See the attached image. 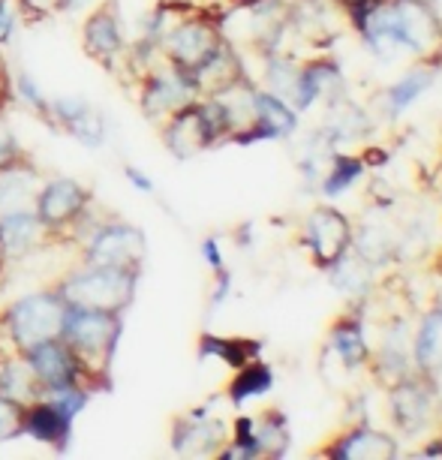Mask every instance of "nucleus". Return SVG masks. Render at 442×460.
<instances>
[{"label":"nucleus","instance_id":"nucleus-3","mask_svg":"<svg viewBox=\"0 0 442 460\" xmlns=\"http://www.w3.org/2000/svg\"><path fill=\"white\" fill-rule=\"evenodd\" d=\"M73 244L79 247V262L84 265H102V268H129V271H142L147 238L138 226L106 217L100 220L93 214V202L82 220L73 229Z\"/></svg>","mask_w":442,"mask_h":460},{"label":"nucleus","instance_id":"nucleus-6","mask_svg":"<svg viewBox=\"0 0 442 460\" xmlns=\"http://www.w3.org/2000/svg\"><path fill=\"white\" fill-rule=\"evenodd\" d=\"M91 190L75 178H42V184L33 199V211L57 241H69L75 223L91 208ZM73 244V241H69Z\"/></svg>","mask_w":442,"mask_h":460},{"label":"nucleus","instance_id":"nucleus-27","mask_svg":"<svg viewBox=\"0 0 442 460\" xmlns=\"http://www.w3.org/2000/svg\"><path fill=\"white\" fill-rule=\"evenodd\" d=\"M22 19H24V13H22L19 0H0V49L13 42Z\"/></svg>","mask_w":442,"mask_h":460},{"label":"nucleus","instance_id":"nucleus-31","mask_svg":"<svg viewBox=\"0 0 442 460\" xmlns=\"http://www.w3.org/2000/svg\"><path fill=\"white\" fill-rule=\"evenodd\" d=\"M355 172H358V166H352L349 160H340V166H337V172L332 175V181H328V190H332V193H337V190H343L346 184H352L355 181Z\"/></svg>","mask_w":442,"mask_h":460},{"label":"nucleus","instance_id":"nucleus-28","mask_svg":"<svg viewBox=\"0 0 442 460\" xmlns=\"http://www.w3.org/2000/svg\"><path fill=\"white\" fill-rule=\"evenodd\" d=\"M334 349L343 355L346 364H355V361H361L364 343H361V337L355 328H340V332L334 334Z\"/></svg>","mask_w":442,"mask_h":460},{"label":"nucleus","instance_id":"nucleus-15","mask_svg":"<svg viewBox=\"0 0 442 460\" xmlns=\"http://www.w3.org/2000/svg\"><path fill=\"white\" fill-rule=\"evenodd\" d=\"M73 421L66 412H60L46 397L24 403V437H31L40 446H49L55 451H66L73 442Z\"/></svg>","mask_w":442,"mask_h":460},{"label":"nucleus","instance_id":"nucleus-30","mask_svg":"<svg viewBox=\"0 0 442 460\" xmlns=\"http://www.w3.org/2000/svg\"><path fill=\"white\" fill-rule=\"evenodd\" d=\"M22 4V13L28 22H40V19H49V15L60 13V4L64 0H19Z\"/></svg>","mask_w":442,"mask_h":460},{"label":"nucleus","instance_id":"nucleus-5","mask_svg":"<svg viewBox=\"0 0 442 460\" xmlns=\"http://www.w3.org/2000/svg\"><path fill=\"white\" fill-rule=\"evenodd\" d=\"M138 84V106L147 120H157L163 124L169 115H175L178 109L190 106L199 100V88L193 82V75L187 69H181L175 64H169L166 58L157 66H151Z\"/></svg>","mask_w":442,"mask_h":460},{"label":"nucleus","instance_id":"nucleus-2","mask_svg":"<svg viewBox=\"0 0 442 460\" xmlns=\"http://www.w3.org/2000/svg\"><path fill=\"white\" fill-rule=\"evenodd\" d=\"M66 307L55 286L19 295L15 301L0 307V355L28 352L42 341H55L64 332Z\"/></svg>","mask_w":442,"mask_h":460},{"label":"nucleus","instance_id":"nucleus-1","mask_svg":"<svg viewBox=\"0 0 442 460\" xmlns=\"http://www.w3.org/2000/svg\"><path fill=\"white\" fill-rule=\"evenodd\" d=\"M120 334H124V314L73 307V304L66 307L60 341L75 352V358L84 367V376H88L93 392L109 385L111 358L118 352Z\"/></svg>","mask_w":442,"mask_h":460},{"label":"nucleus","instance_id":"nucleus-19","mask_svg":"<svg viewBox=\"0 0 442 460\" xmlns=\"http://www.w3.org/2000/svg\"><path fill=\"white\" fill-rule=\"evenodd\" d=\"M268 388H271V370L262 367V364H244V367H238V376L232 382L229 394L235 403H244L250 397H259L265 394Z\"/></svg>","mask_w":442,"mask_h":460},{"label":"nucleus","instance_id":"nucleus-13","mask_svg":"<svg viewBox=\"0 0 442 460\" xmlns=\"http://www.w3.org/2000/svg\"><path fill=\"white\" fill-rule=\"evenodd\" d=\"M160 127H163L160 129L163 145H166L172 157H178V160H190V157H196V154L208 151L211 145H217L211 127H208L202 109H199V100L190 102L184 109H178L175 115H169Z\"/></svg>","mask_w":442,"mask_h":460},{"label":"nucleus","instance_id":"nucleus-26","mask_svg":"<svg viewBox=\"0 0 442 460\" xmlns=\"http://www.w3.org/2000/svg\"><path fill=\"white\" fill-rule=\"evenodd\" d=\"M19 160H24V151H22L13 124L4 115V106H0V172L10 169L13 163H19Z\"/></svg>","mask_w":442,"mask_h":460},{"label":"nucleus","instance_id":"nucleus-33","mask_svg":"<svg viewBox=\"0 0 442 460\" xmlns=\"http://www.w3.org/2000/svg\"><path fill=\"white\" fill-rule=\"evenodd\" d=\"M202 256H205V262L214 268V271H223V256H220V247H217L214 238H208L202 244Z\"/></svg>","mask_w":442,"mask_h":460},{"label":"nucleus","instance_id":"nucleus-11","mask_svg":"<svg viewBox=\"0 0 442 460\" xmlns=\"http://www.w3.org/2000/svg\"><path fill=\"white\" fill-rule=\"evenodd\" d=\"M42 120L64 129L66 136H73L75 142L91 147V151L102 147L109 138L106 115L82 97H49V109H46V115H42Z\"/></svg>","mask_w":442,"mask_h":460},{"label":"nucleus","instance_id":"nucleus-4","mask_svg":"<svg viewBox=\"0 0 442 460\" xmlns=\"http://www.w3.org/2000/svg\"><path fill=\"white\" fill-rule=\"evenodd\" d=\"M138 274L142 271H129V268H102V265L75 262V268H69L55 283V289L73 307L124 314L136 298Z\"/></svg>","mask_w":442,"mask_h":460},{"label":"nucleus","instance_id":"nucleus-17","mask_svg":"<svg viewBox=\"0 0 442 460\" xmlns=\"http://www.w3.org/2000/svg\"><path fill=\"white\" fill-rule=\"evenodd\" d=\"M307 241H310V247L319 253V259L334 262V259L343 253L346 241H349V226H346V220L337 211L323 208V211H316L314 217H310Z\"/></svg>","mask_w":442,"mask_h":460},{"label":"nucleus","instance_id":"nucleus-8","mask_svg":"<svg viewBox=\"0 0 442 460\" xmlns=\"http://www.w3.org/2000/svg\"><path fill=\"white\" fill-rule=\"evenodd\" d=\"M82 49L91 60H97L111 73H124L129 40L115 0H106V4L93 6L91 13H84Z\"/></svg>","mask_w":442,"mask_h":460},{"label":"nucleus","instance_id":"nucleus-22","mask_svg":"<svg viewBox=\"0 0 442 460\" xmlns=\"http://www.w3.org/2000/svg\"><path fill=\"white\" fill-rule=\"evenodd\" d=\"M91 388L88 385H64V388H49V392H40V397H46V401H51L57 406L60 412H66L69 419H79V415L84 412V406H88L91 401Z\"/></svg>","mask_w":442,"mask_h":460},{"label":"nucleus","instance_id":"nucleus-34","mask_svg":"<svg viewBox=\"0 0 442 460\" xmlns=\"http://www.w3.org/2000/svg\"><path fill=\"white\" fill-rule=\"evenodd\" d=\"M10 100V66H6L4 55H0V106Z\"/></svg>","mask_w":442,"mask_h":460},{"label":"nucleus","instance_id":"nucleus-16","mask_svg":"<svg viewBox=\"0 0 442 460\" xmlns=\"http://www.w3.org/2000/svg\"><path fill=\"white\" fill-rule=\"evenodd\" d=\"M42 175L31 166L28 157L13 163L10 169L0 172V214L19 211V208H33Z\"/></svg>","mask_w":442,"mask_h":460},{"label":"nucleus","instance_id":"nucleus-20","mask_svg":"<svg viewBox=\"0 0 442 460\" xmlns=\"http://www.w3.org/2000/svg\"><path fill=\"white\" fill-rule=\"evenodd\" d=\"M10 97L19 100L24 109H31L33 115H46L49 109V97L46 91L40 88V82L33 79L31 73H24V69H19L15 75H10Z\"/></svg>","mask_w":442,"mask_h":460},{"label":"nucleus","instance_id":"nucleus-21","mask_svg":"<svg viewBox=\"0 0 442 460\" xmlns=\"http://www.w3.org/2000/svg\"><path fill=\"white\" fill-rule=\"evenodd\" d=\"M256 343L247 341H223V337H202V355H217L229 364V367H244L253 355Z\"/></svg>","mask_w":442,"mask_h":460},{"label":"nucleus","instance_id":"nucleus-18","mask_svg":"<svg viewBox=\"0 0 442 460\" xmlns=\"http://www.w3.org/2000/svg\"><path fill=\"white\" fill-rule=\"evenodd\" d=\"M0 394L15 397L22 403H31L40 397V385L22 352H10L0 358Z\"/></svg>","mask_w":442,"mask_h":460},{"label":"nucleus","instance_id":"nucleus-9","mask_svg":"<svg viewBox=\"0 0 442 460\" xmlns=\"http://www.w3.org/2000/svg\"><path fill=\"white\" fill-rule=\"evenodd\" d=\"M220 42H223L220 24H217L211 15L187 13L184 19L169 31V37L163 40V58H166L169 64L193 73Z\"/></svg>","mask_w":442,"mask_h":460},{"label":"nucleus","instance_id":"nucleus-14","mask_svg":"<svg viewBox=\"0 0 442 460\" xmlns=\"http://www.w3.org/2000/svg\"><path fill=\"white\" fill-rule=\"evenodd\" d=\"M223 442H226V430L223 421L214 419L208 412H190L184 419H178L175 430H172V448L184 457H205V455H220Z\"/></svg>","mask_w":442,"mask_h":460},{"label":"nucleus","instance_id":"nucleus-25","mask_svg":"<svg viewBox=\"0 0 442 460\" xmlns=\"http://www.w3.org/2000/svg\"><path fill=\"white\" fill-rule=\"evenodd\" d=\"M419 355H421V364H428V367L442 364V314L430 316L428 323H424Z\"/></svg>","mask_w":442,"mask_h":460},{"label":"nucleus","instance_id":"nucleus-35","mask_svg":"<svg viewBox=\"0 0 442 460\" xmlns=\"http://www.w3.org/2000/svg\"><path fill=\"white\" fill-rule=\"evenodd\" d=\"M349 4H361V0H349Z\"/></svg>","mask_w":442,"mask_h":460},{"label":"nucleus","instance_id":"nucleus-12","mask_svg":"<svg viewBox=\"0 0 442 460\" xmlns=\"http://www.w3.org/2000/svg\"><path fill=\"white\" fill-rule=\"evenodd\" d=\"M24 361H28V367L33 373V379H37L40 392H49V388H64V385H88L91 382L84 376V367L75 358V352L69 349V346L55 337V341H42L37 346H31L28 352H22ZM93 392V388H91Z\"/></svg>","mask_w":442,"mask_h":460},{"label":"nucleus","instance_id":"nucleus-10","mask_svg":"<svg viewBox=\"0 0 442 460\" xmlns=\"http://www.w3.org/2000/svg\"><path fill=\"white\" fill-rule=\"evenodd\" d=\"M51 241H57L49 232V226L40 220L33 208H19V211L0 214V262L15 268L46 250Z\"/></svg>","mask_w":442,"mask_h":460},{"label":"nucleus","instance_id":"nucleus-32","mask_svg":"<svg viewBox=\"0 0 442 460\" xmlns=\"http://www.w3.org/2000/svg\"><path fill=\"white\" fill-rule=\"evenodd\" d=\"M124 178H127L129 187L138 190V193H154V181L147 178L138 166H133V163H127V166H124Z\"/></svg>","mask_w":442,"mask_h":460},{"label":"nucleus","instance_id":"nucleus-23","mask_svg":"<svg viewBox=\"0 0 442 460\" xmlns=\"http://www.w3.org/2000/svg\"><path fill=\"white\" fill-rule=\"evenodd\" d=\"M392 442L385 437H379V433H355V437L346 442V448L340 451L343 457H388L392 455Z\"/></svg>","mask_w":442,"mask_h":460},{"label":"nucleus","instance_id":"nucleus-7","mask_svg":"<svg viewBox=\"0 0 442 460\" xmlns=\"http://www.w3.org/2000/svg\"><path fill=\"white\" fill-rule=\"evenodd\" d=\"M370 37L383 51L388 49H410L424 51L430 40H437V22L433 15L419 4H397L392 10H376L374 24H370Z\"/></svg>","mask_w":442,"mask_h":460},{"label":"nucleus","instance_id":"nucleus-29","mask_svg":"<svg viewBox=\"0 0 442 460\" xmlns=\"http://www.w3.org/2000/svg\"><path fill=\"white\" fill-rule=\"evenodd\" d=\"M424 88H428V75H421V73H419V75H410V79L397 84L394 93H392L394 109H406L415 97H419V93H421Z\"/></svg>","mask_w":442,"mask_h":460},{"label":"nucleus","instance_id":"nucleus-24","mask_svg":"<svg viewBox=\"0 0 442 460\" xmlns=\"http://www.w3.org/2000/svg\"><path fill=\"white\" fill-rule=\"evenodd\" d=\"M19 437H24V403L0 394V442H13Z\"/></svg>","mask_w":442,"mask_h":460}]
</instances>
